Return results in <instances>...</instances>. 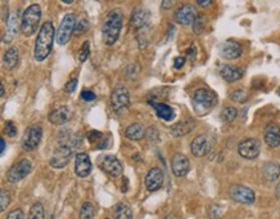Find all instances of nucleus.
<instances>
[{"instance_id":"nucleus-35","label":"nucleus","mask_w":280,"mask_h":219,"mask_svg":"<svg viewBox=\"0 0 280 219\" xmlns=\"http://www.w3.org/2000/svg\"><path fill=\"white\" fill-rule=\"evenodd\" d=\"M135 38H137V43H138V48L145 49V47L148 45V42H149V29L148 27H145V29H142V30L137 31V35H135Z\"/></svg>"},{"instance_id":"nucleus-21","label":"nucleus","mask_w":280,"mask_h":219,"mask_svg":"<svg viewBox=\"0 0 280 219\" xmlns=\"http://www.w3.org/2000/svg\"><path fill=\"white\" fill-rule=\"evenodd\" d=\"M220 75L227 83H234L243 78L244 70L238 66H232V65H223L220 69Z\"/></svg>"},{"instance_id":"nucleus-13","label":"nucleus","mask_w":280,"mask_h":219,"mask_svg":"<svg viewBox=\"0 0 280 219\" xmlns=\"http://www.w3.org/2000/svg\"><path fill=\"white\" fill-rule=\"evenodd\" d=\"M259 151H261V143L256 138L244 139L238 146V153L243 159L247 160H253L258 157Z\"/></svg>"},{"instance_id":"nucleus-7","label":"nucleus","mask_w":280,"mask_h":219,"mask_svg":"<svg viewBox=\"0 0 280 219\" xmlns=\"http://www.w3.org/2000/svg\"><path fill=\"white\" fill-rule=\"evenodd\" d=\"M97 165L103 173H106L107 175L112 178L120 177L121 173H123V166H121L120 160L115 157L114 155H106V153H102L97 156L96 159Z\"/></svg>"},{"instance_id":"nucleus-27","label":"nucleus","mask_w":280,"mask_h":219,"mask_svg":"<svg viewBox=\"0 0 280 219\" xmlns=\"http://www.w3.org/2000/svg\"><path fill=\"white\" fill-rule=\"evenodd\" d=\"M18 61H20V52L17 48H9L3 56V66L4 69L11 71L17 66Z\"/></svg>"},{"instance_id":"nucleus-25","label":"nucleus","mask_w":280,"mask_h":219,"mask_svg":"<svg viewBox=\"0 0 280 219\" xmlns=\"http://www.w3.org/2000/svg\"><path fill=\"white\" fill-rule=\"evenodd\" d=\"M149 105L155 110L158 117L164 121H172L175 119V110L164 102H150Z\"/></svg>"},{"instance_id":"nucleus-10","label":"nucleus","mask_w":280,"mask_h":219,"mask_svg":"<svg viewBox=\"0 0 280 219\" xmlns=\"http://www.w3.org/2000/svg\"><path fill=\"white\" fill-rule=\"evenodd\" d=\"M31 170H33V164H31L30 160H20L17 164H15L12 168L7 171V180L9 183H17V182H20V180H22L30 174Z\"/></svg>"},{"instance_id":"nucleus-52","label":"nucleus","mask_w":280,"mask_h":219,"mask_svg":"<svg viewBox=\"0 0 280 219\" xmlns=\"http://www.w3.org/2000/svg\"><path fill=\"white\" fill-rule=\"evenodd\" d=\"M6 141H4V138H0V153L3 155L4 151H6Z\"/></svg>"},{"instance_id":"nucleus-20","label":"nucleus","mask_w":280,"mask_h":219,"mask_svg":"<svg viewBox=\"0 0 280 219\" xmlns=\"http://www.w3.org/2000/svg\"><path fill=\"white\" fill-rule=\"evenodd\" d=\"M263 139L265 143L267 144L270 148H276L280 146V128L276 124H268L265 128V133H263Z\"/></svg>"},{"instance_id":"nucleus-41","label":"nucleus","mask_w":280,"mask_h":219,"mask_svg":"<svg viewBox=\"0 0 280 219\" xmlns=\"http://www.w3.org/2000/svg\"><path fill=\"white\" fill-rule=\"evenodd\" d=\"M4 133H6L7 137H9V138L16 137V134H17V126L13 124V121H7L6 128H4Z\"/></svg>"},{"instance_id":"nucleus-6","label":"nucleus","mask_w":280,"mask_h":219,"mask_svg":"<svg viewBox=\"0 0 280 219\" xmlns=\"http://www.w3.org/2000/svg\"><path fill=\"white\" fill-rule=\"evenodd\" d=\"M111 108L116 115H124L130 106L129 92L124 85H116L111 92Z\"/></svg>"},{"instance_id":"nucleus-39","label":"nucleus","mask_w":280,"mask_h":219,"mask_svg":"<svg viewBox=\"0 0 280 219\" xmlns=\"http://www.w3.org/2000/svg\"><path fill=\"white\" fill-rule=\"evenodd\" d=\"M138 66L134 65V63H130V65H128V66L124 69V75H125L126 79H134L135 76L138 75Z\"/></svg>"},{"instance_id":"nucleus-37","label":"nucleus","mask_w":280,"mask_h":219,"mask_svg":"<svg viewBox=\"0 0 280 219\" xmlns=\"http://www.w3.org/2000/svg\"><path fill=\"white\" fill-rule=\"evenodd\" d=\"M89 53H90L89 42H84V43H83V45H81L80 51H79V53H78L79 61H80V62H85V61H87V58L89 57Z\"/></svg>"},{"instance_id":"nucleus-18","label":"nucleus","mask_w":280,"mask_h":219,"mask_svg":"<svg viewBox=\"0 0 280 219\" xmlns=\"http://www.w3.org/2000/svg\"><path fill=\"white\" fill-rule=\"evenodd\" d=\"M171 168L172 173L176 177H184L190 170V160L187 159V156H185L184 153H176L175 156L172 157Z\"/></svg>"},{"instance_id":"nucleus-43","label":"nucleus","mask_w":280,"mask_h":219,"mask_svg":"<svg viewBox=\"0 0 280 219\" xmlns=\"http://www.w3.org/2000/svg\"><path fill=\"white\" fill-rule=\"evenodd\" d=\"M76 85H78V79L76 78L70 79V80L66 83V85H65V92L69 94L74 93L76 89Z\"/></svg>"},{"instance_id":"nucleus-17","label":"nucleus","mask_w":280,"mask_h":219,"mask_svg":"<svg viewBox=\"0 0 280 219\" xmlns=\"http://www.w3.org/2000/svg\"><path fill=\"white\" fill-rule=\"evenodd\" d=\"M149 21H150V12L146 8L138 7V8H135L132 12L129 24L133 30L139 31L142 29H145V27H148Z\"/></svg>"},{"instance_id":"nucleus-50","label":"nucleus","mask_w":280,"mask_h":219,"mask_svg":"<svg viewBox=\"0 0 280 219\" xmlns=\"http://www.w3.org/2000/svg\"><path fill=\"white\" fill-rule=\"evenodd\" d=\"M173 6H175V2H168V0H164V2H162V9H164V11H167V9H171Z\"/></svg>"},{"instance_id":"nucleus-48","label":"nucleus","mask_w":280,"mask_h":219,"mask_svg":"<svg viewBox=\"0 0 280 219\" xmlns=\"http://www.w3.org/2000/svg\"><path fill=\"white\" fill-rule=\"evenodd\" d=\"M146 135H148L149 137V139H150L151 142H154V138L153 137H155V139H159V133H158V129L157 128H150V129L148 130V132H146Z\"/></svg>"},{"instance_id":"nucleus-2","label":"nucleus","mask_w":280,"mask_h":219,"mask_svg":"<svg viewBox=\"0 0 280 219\" xmlns=\"http://www.w3.org/2000/svg\"><path fill=\"white\" fill-rule=\"evenodd\" d=\"M123 27V15L119 9H114L108 13L102 27V39L106 45H112L120 36Z\"/></svg>"},{"instance_id":"nucleus-28","label":"nucleus","mask_w":280,"mask_h":219,"mask_svg":"<svg viewBox=\"0 0 280 219\" xmlns=\"http://www.w3.org/2000/svg\"><path fill=\"white\" fill-rule=\"evenodd\" d=\"M125 137L128 139H130V141H139V139L146 137V130H145V128L141 124H130L129 126H126Z\"/></svg>"},{"instance_id":"nucleus-1","label":"nucleus","mask_w":280,"mask_h":219,"mask_svg":"<svg viewBox=\"0 0 280 219\" xmlns=\"http://www.w3.org/2000/svg\"><path fill=\"white\" fill-rule=\"evenodd\" d=\"M54 36H56V31H54L53 24L51 21L44 22L38 33L35 47H34V58L36 62H43L51 54L53 49Z\"/></svg>"},{"instance_id":"nucleus-23","label":"nucleus","mask_w":280,"mask_h":219,"mask_svg":"<svg viewBox=\"0 0 280 219\" xmlns=\"http://www.w3.org/2000/svg\"><path fill=\"white\" fill-rule=\"evenodd\" d=\"M6 26V34L3 36V43L9 44L12 43L13 39L16 38L18 33V15L17 13H11L9 16V20L7 21Z\"/></svg>"},{"instance_id":"nucleus-26","label":"nucleus","mask_w":280,"mask_h":219,"mask_svg":"<svg viewBox=\"0 0 280 219\" xmlns=\"http://www.w3.org/2000/svg\"><path fill=\"white\" fill-rule=\"evenodd\" d=\"M262 174L268 182H275L280 177V165L275 161L266 162L262 168Z\"/></svg>"},{"instance_id":"nucleus-38","label":"nucleus","mask_w":280,"mask_h":219,"mask_svg":"<svg viewBox=\"0 0 280 219\" xmlns=\"http://www.w3.org/2000/svg\"><path fill=\"white\" fill-rule=\"evenodd\" d=\"M9 204H11V196H9V192L8 191H6V189H2V192H0V210L2 211H6L7 207L9 206Z\"/></svg>"},{"instance_id":"nucleus-44","label":"nucleus","mask_w":280,"mask_h":219,"mask_svg":"<svg viewBox=\"0 0 280 219\" xmlns=\"http://www.w3.org/2000/svg\"><path fill=\"white\" fill-rule=\"evenodd\" d=\"M80 96H81V98L84 99L85 102H92V101L96 99V94H94V92H92V90L84 89L83 92H81Z\"/></svg>"},{"instance_id":"nucleus-40","label":"nucleus","mask_w":280,"mask_h":219,"mask_svg":"<svg viewBox=\"0 0 280 219\" xmlns=\"http://www.w3.org/2000/svg\"><path fill=\"white\" fill-rule=\"evenodd\" d=\"M103 137H105V134L102 132H98V130H90V132H88V139H89L90 143L97 144Z\"/></svg>"},{"instance_id":"nucleus-57","label":"nucleus","mask_w":280,"mask_h":219,"mask_svg":"<svg viewBox=\"0 0 280 219\" xmlns=\"http://www.w3.org/2000/svg\"><path fill=\"white\" fill-rule=\"evenodd\" d=\"M105 219H108V218H105Z\"/></svg>"},{"instance_id":"nucleus-31","label":"nucleus","mask_w":280,"mask_h":219,"mask_svg":"<svg viewBox=\"0 0 280 219\" xmlns=\"http://www.w3.org/2000/svg\"><path fill=\"white\" fill-rule=\"evenodd\" d=\"M27 219H44V206H43L42 202H35L30 207Z\"/></svg>"},{"instance_id":"nucleus-4","label":"nucleus","mask_w":280,"mask_h":219,"mask_svg":"<svg viewBox=\"0 0 280 219\" xmlns=\"http://www.w3.org/2000/svg\"><path fill=\"white\" fill-rule=\"evenodd\" d=\"M78 141H81L80 135H75L74 138H71V141L66 144H60L58 148L53 152L51 160H49V164H51L52 168L54 169H62L69 164V161L71 160L72 153L78 147Z\"/></svg>"},{"instance_id":"nucleus-55","label":"nucleus","mask_w":280,"mask_h":219,"mask_svg":"<svg viewBox=\"0 0 280 219\" xmlns=\"http://www.w3.org/2000/svg\"><path fill=\"white\" fill-rule=\"evenodd\" d=\"M4 93H6V89H4V85L2 84V97H4Z\"/></svg>"},{"instance_id":"nucleus-45","label":"nucleus","mask_w":280,"mask_h":219,"mask_svg":"<svg viewBox=\"0 0 280 219\" xmlns=\"http://www.w3.org/2000/svg\"><path fill=\"white\" fill-rule=\"evenodd\" d=\"M221 214H222V209L217 205H213L211 207V211H209V218L211 219H220Z\"/></svg>"},{"instance_id":"nucleus-42","label":"nucleus","mask_w":280,"mask_h":219,"mask_svg":"<svg viewBox=\"0 0 280 219\" xmlns=\"http://www.w3.org/2000/svg\"><path fill=\"white\" fill-rule=\"evenodd\" d=\"M108 147H111V138L107 137V135H105V137L96 144V147L94 148H96V150H106V148Z\"/></svg>"},{"instance_id":"nucleus-12","label":"nucleus","mask_w":280,"mask_h":219,"mask_svg":"<svg viewBox=\"0 0 280 219\" xmlns=\"http://www.w3.org/2000/svg\"><path fill=\"white\" fill-rule=\"evenodd\" d=\"M213 137L208 134H200L193 139L190 144V150L195 157L207 156L213 147Z\"/></svg>"},{"instance_id":"nucleus-51","label":"nucleus","mask_w":280,"mask_h":219,"mask_svg":"<svg viewBox=\"0 0 280 219\" xmlns=\"http://www.w3.org/2000/svg\"><path fill=\"white\" fill-rule=\"evenodd\" d=\"M196 4H198V6H200V7H208V6H211L212 4V2L211 0H199V2H196Z\"/></svg>"},{"instance_id":"nucleus-33","label":"nucleus","mask_w":280,"mask_h":219,"mask_svg":"<svg viewBox=\"0 0 280 219\" xmlns=\"http://www.w3.org/2000/svg\"><path fill=\"white\" fill-rule=\"evenodd\" d=\"M88 30H89V22H88L87 18L83 17L76 20V26H75V31H74V35L81 36L83 34L87 33Z\"/></svg>"},{"instance_id":"nucleus-22","label":"nucleus","mask_w":280,"mask_h":219,"mask_svg":"<svg viewBox=\"0 0 280 219\" xmlns=\"http://www.w3.org/2000/svg\"><path fill=\"white\" fill-rule=\"evenodd\" d=\"M195 120H193V119H186V120H182L180 121V123L175 124V125H172L171 134L173 135V137H177V138L185 137V135L190 134V133L193 132V130L195 129Z\"/></svg>"},{"instance_id":"nucleus-54","label":"nucleus","mask_w":280,"mask_h":219,"mask_svg":"<svg viewBox=\"0 0 280 219\" xmlns=\"http://www.w3.org/2000/svg\"><path fill=\"white\" fill-rule=\"evenodd\" d=\"M124 184H123V188H121V191H123V192H126V184H128V179H126V178H124Z\"/></svg>"},{"instance_id":"nucleus-16","label":"nucleus","mask_w":280,"mask_h":219,"mask_svg":"<svg viewBox=\"0 0 280 219\" xmlns=\"http://www.w3.org/2000/svg\"><path fill=\"white\" fill-rule=\"evenodd\" d=\"M243 54V47L235 40H226L220 47V56L225 60H236Z\"/></svg>"},{"instance_id":"nucleus-14","label":"nucleus","mask_w":280,"mask_h":219,"mask_svg":"<svg viewBox=\"0 0 280 219\" xmlns=\"http://www.w3.org/2000/svg\"><path fill=\"white\" fill-rule=\"evenodd\" d=\"M164 183V173L159 168H151L145 177V186L149 192H155L160 189Z\"/></svg>"},{"instance_id":"nucleus-34","label":"nucleus","mask_w":280,"mask_h":219,"mask_svg":"<svg viewBox=\"0 0 280 219\" xmlns=\"http://www.w3.org/2000/svg\"><path fill=\"white\" fill-rule=\"evenodd\" d=\"M229 98L231 99V101H234V102L244 103V102H247L248 93L244 89H235V90H232L231 93H230Z\"/></svg>"},{"instance_id":"nucleus-8","label":"nucleus","mask_w":280,"mask_h":219,"mask_svg":"<svg viewBox=\"0 0 280 219\" xmlns=\"http://www.w3.org/2000/svg\"><path fill=\"white\" fill-rule=\"evenodd\" d=\"M76 26V16L74 13H69L63 17L62 22H61L58 31L56 34V42L60 45H65L69 43L71 39L72 34L75 31Z\"/></svg>"},{"instance_id":"nucleus-9","label":"nucleus","mask_w":280,"mask_h":219,"mask_svg":"<svg viewBox=\"0 0 280 219\" xmlns=\"http://www.w3.org/2000/svg\"><path fill=\"white\" fill-rule=\"evenodd\" d=\"M42 138H43L42 126L39 125L29 126V128L25 130L24 137H22V141H21L22 150L26 151V152L34 151L35 148H38Z\"/></svg>"},{"instance_id":"nucleus-32","label":"nucleus","mask_w":280,"mask_h":219,"mask_svg":"<svg viewBox=\"0 0 280 219\" xmlns=\"http://www.w3.org/2000/svg\"><path fill=\"white\" fill-rule=\"evenodd\" d=\"M79 219H94V206L92 202H84L81 205Z\"/></svg>"},{"instance_id":"nucleus-15","label":"nucleus","mask_w":280,"mask_h":219,"mask_svg":"<svg viewBox=\"0 0 280 219\" xmlns=\"http://www.w3.org/2000/svg\"><path fill=\"white\" fill-rule=\"evenodd\" d=\"M198 17V13H196L195 8L193 6H182L178 9H176L173 18L177 24L182 25V26H187V25H193L195 18Z\"/></svg>"},{"instance_id":"nucleus-49","label":"nucleus","mask_w":280,"mask_h":219,"mask_svg":"<svg viewBox=\"0 0 280 219\" xmlns=\"http://www.w3.org/2000/svg\"><path fill=\"white\" fill-rule=\"evenodd\" d=\"M187 56H189V58H190V61L193 62L194 60H195V57H196V47H191V48L187 51Z\"/></svg>"},{"instance_id":"nucleus-47","label":"nucleus","mask_w":280,"mask_h":219,"mask_svg":"<svg viewBox=\"0 0 280 219\" xmlns=\"http://www.w3.org/2000/svg\"><path fill=\"white\" fill-rule=\"evenodd\" d=\"M185 62H186V58L182 57V56H178V57L175 58V61H173V67H175L176 70H180L184 67Z\"/></svg>"},{"instance_id":"nucleus-53","label":"nucleus","mask_w":280,"mask_h":219,"mask_svg":"<svg viewBox=\"0 0 280 219\" xmlns=\"http://www.w3.org/2000/svg\"><path fill=\"white\" fill-rule=\"evenodd\" d=\"M275 196L280 200V183H277L276 187H275Z\"/></svg>"},{"instance_id":"nucleus-5","label":"nucleus","mask_w":280,"mask_h":219,"mask_svg":"<svg viewBox=\"0 0 280 219\" xmlns=\"http://www.w3.org/2000/svg\"><path fill=\"white\" fill-rule=\"evenodd\" d=\"M40 20H42V9L38 4H31L27 7L21 20V31L25 36H33L38 31Z\"/></svg>"},{"instance_id":"nucleus-30","label":"nucleus","mask_w":280,"mask_h":219,"mask_svg":"<svg viewBox=\"0 0 280 219\" xmlns=\"http://www.w3.org/2000/svg\"><path fill=\"white\" fill-rule=\"evenodd\" d=\"M221 120L223 121V123L229 124L231 123V121H234L236 117H238V110L235 107H226L223 108L222 111H221Z\"/></svg>"},{"instance_id":"nucleus-29","label":"nucleus","mask_w":280,"mask_h":219,"mask_svg":"<svg viewBox=\"0 0 280 219\" xmlns=\"http://www.w3.org/2000/svg\"><path fill=\"white\" fill-rule=\"evenodd\" d=\"M114 219H133V211L125 202H119L114 209Z\"/></svg>"},{"instance_id":"nucleus-24","label":"nucleus","mask_w":280,"mask_h":219,"mask_svg":"<svg viewBox=\"0 0 280 219\" xmlns=\"http://www.w3.org/2000/svg\"><path fill=\"white\" fill-rule=\"evenodd\" d=\"M70 116H71L70 108L67 106H61L49 114V121L53 125H63L69 121Z\"/></svg>"},{"instance_id":"nucleus-3","label":"nucleus","mask_w":280,"mask_h":219,"mask_svg":"<svg viewBox=\"0 0 280 219\" xmlns=\"http://www.w3.org/2000/svg\"><path fill=\"white\" fill-rule=\"evenodd\" d=\"M217 102H218L217 94L207 88L195 90L193 96V108L199 116L209 114L217 106Z\"/></svg>"},{"instance_id":"nucleus-36","label":"nucleus","mask_w":280,"mask_h":219,"mask_svg":"<svg viewBox=\"0 0 280 219\" xmlns=\"http://www.w3.org/2000/svg\"><path fill=\"white\" fill-rule=\"evenodd\" d=\"M205 27V17L204 16L198 15V17L195 18V21L193 24V31L195 35H200L203 33Z\"/></svg>"},{"instance_id":"nucleus-56","label":"nucleus","mask_w":280,"mask_h":219,"mask_svg":"<svg viewBox=\"0 0 280 219\" xmlns=\"http://www.w3.org/2000/svg\"><path fill=\"white\" fill-rule=\"evenodd\" d=\"M277 96L280 97V87H279V89H277Z\"/></svg>"},{"instance_id":"nucleus-46","label":"nucleus","mask_w":280,"mask_h":219,"mask_svg":"<svg viewBox=\"0 0 280 219\" xmlns=\"http://www.w3.org/2000/svg\"><path fill=\"white\" fill-rule=\"evenodd\" d=\"M7 219H25V214L21 209H15L8 214Z\"/></svg>"},{"instance_id":"nucleus-19","label":"nucleus","mask_w":280,"mask_h":219,"mask_svg":"<svg viewBox=\"0 0 280 219\" xmlns=\"http://www.w3.org/2000/svg\"><path fill=\"white\" fill-rule=\"evenodd\" d=\"M92 171V162H90L89 155L85 152L76 153L75 157V174L79 178H85Z\"/></svg>"},{"instance_id":"nucleus-11","label":"nucleus","mask_w":280,"mask_h":219,"mask_svg":"<svg viewBox=\"0 0 280 219\" xmlns=\"http://www.w3.org/2000/svg\"><path fill=\"white\" fill-rule=\"evenodd\" d=\"M229 196L231 200L236 202H240L244 205H250L256 200L254 191L249 187H245L243 184H232L229 187Z\"/></svg>"}]
</instances>
